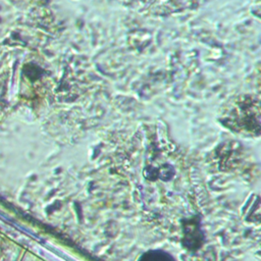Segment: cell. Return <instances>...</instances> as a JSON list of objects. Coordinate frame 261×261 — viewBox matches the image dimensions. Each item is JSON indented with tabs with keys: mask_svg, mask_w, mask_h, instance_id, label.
Segmentation results:
<instances>
[{
	"mask_svg": "<svg viewBox=\"0 0 261 261\" xmlns=\"http://www.w3.org/2000/svg\"><path fill=\"white\" fill-rule=\"evenodd\" d=\"M141 261H172L170 257L163 253H150L143 257Z\"/></svg>",
	"mask_w": 261,
	"mask_h": 261,
	"instance_id": "cell-1",
	"label": "cell"
}]
</instances>
